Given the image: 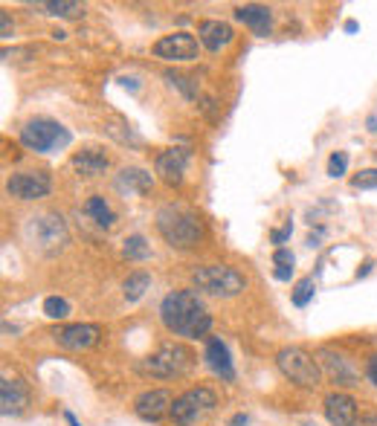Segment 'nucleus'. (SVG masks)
<instances>
[{
  "mask_svg": "<svg viewBox=\"0 0 377 426\" xmlns=\"http://www.w3.org/2000/svg\"><path fill=\"white\" fill-rule=\"evenodd\" d=\"M154 58L160 61H169V64H183V61H195L200 53V41L192 32H172V35H162L154 44Z\"/></svg>",
  "mask_w": 377,
  "mask_h": 426,
  "instance_id": "nucleus-9",
  "label": "nucleus"
},
{
  "mask_svg": "<svg viewBox=\"0 0 377 426\" xmlns=\"http://www.w3.org/2000/svg\"><path fill=\"white\" fill-rule=\"evenodd\" d=\"M160 322L172 334L188 340H203L212 330V316L195 290H172L160 302Z\"/></svg>",
  "mask_w": 377,
  "mask_h": 426,
  "instance_id": "nucleus-1",
  "label": "nucleus"
},
{
  "mask_svg": "<svg viewBox=\"0 0 377 426\" xmlns=\"http://www.w3.org/2000/svg\"><path fill=\"white\" fill-rule=\"evenodd\" d=\"M345 32H357V20H348L345 23Z\"/></svg>",
  "mask_w": 377,
  "mask_h": 426,
  "instance_id": "nucleus-41",
  "label": "nucleus"
},
{
  "mask_svg": "<svg viewBox=\"0 0 377 426\" xmlns=\"http://www.w3.org/2000/svg\"><path fill=\"white\" fill-rule=\"evenodd\" d=\"M64 418H67V423H70V426H82V423L76 420V415H73V412H64Z\"/></svg>",
  "mask_w": 377,
  "mask_h": 426,
  "instance_id": "nucleus-40",
  "label": "nucleus"
},
{
  "mask_svg": "<svg viewBox=\"0 0 377 426\" xmlns=\"http://www.w3.org/2000/svg\"><path fill=\"white\" fill-rule=\"evenodd\" d=\"M172 392L169 389H148L134 400V412L143 420H160L162 415L172 412Z\"/></svg>",
  "mask_w": 377,
  "mask_h": 426,
  "instance_id": "nucleus-13",
  "label": "nucleus"
},
{
  "mask_svg": "<svg viewBox=\"0 0 377 426\" xmlns=\"http://www.w3.org/2000/svg\"><path fill=\"white\" fill-rule=\"evenodd\" d=\"M276 366L290 383H296L302 389H317L322 383V368L305 348H296V345L281 348L276 354Z\"/></svg>",
  "mask_w": 377,
  "mask_h": 426,
  "instance_id": "nucleus-5",
  "label": "nucleus"
},
{
  "mask_svg": "<svg viewBox=\"0 0 377 426\" xmlns=\"http://www.w3.org/2000/svg\"><path fill=\"white\" fill-rule=\"evenodd\" d=\"M348 169V154L345 151H334L331 157H328V177H343Z\"/></svg>",
  "mask_w": 377,
  "mask_h": 426,
  "instance_id": "nucleus-28",
  "label": "nucleus"
},
{
  "mask_svg": "<svg viewBox=\"0 0 377 426\" xmlns=\"http://www.w3.org/2000/svg\"><path fill=\"white\" fill-rule=\"evenodd\" d=\"M122 255L131 258V262H146V258H151V247L143 235H128L122 244Z\"/></svg>",
  "mask_w": 377,
  "mask_h": 426,
  "instance_id": "nucleus-25",
  "label": "nucleus"
},
{
  "mask_svg": "<svg viewBox=\"0 0 377 426\" xmlns=\"http://www.w3.org/2000/svg\"><path fill=\"white\" fill-rule=\"evenodd\" d=\"M6 192L18 200H41L53 192V180L44 172H20V174L9 177Z\"/></svg>",
  "mask_w": 377,
  "mask_h": 426,
  "instance_id": "nucleus-11",
  "label": "nucleus"
},
{
  "mask_svg": "<svg viewBox=\"0 0 377 426\" xmlns=\"http://www.w3.org/2000/svg\"><path fill=\"white\" fill-rule=\"evenodd\" d=\"M84 212H87V215L96 221L102 229H110V226L116 224V215L110 212V206L105 203V198H99V195H93V198L84 203Z\"/></svg>",
  "mask_w": 377,
  "mask_h": 426,
  "instance_id": "nucleus-23",
  "label": "nucleus"
},
{
  "mask_svg": "<svg viewBox=\"0 0 377 426\" xmlns=\"http://www.w3.org/2000/svg\"><path fill=\"white\" fill-rule=\"evenodd\" d=\"M319 366L325 368V374L331 377V383L337 386H357V371L348 366V360H343L340 354L322 348L319 351Z\"/></svg>",
  "mask_w": 377,
  "mask_h": 426,
  "instance_id": "nucleus-19",
  "label": "nucleus"
},
{
  "mask_svg": "<svg viewBox=\"0 0 377 426\" xmlns=\"http://www.w3.org/2000/svg\"><path fill=\"white\" fill-rule=\"evenodd\" d=\"M166 79H169L174 87H180V90H183V96H186V99H195V96H198V90H195L192 84H188V79H186V76H180V73H166Z\"/></svg>",
  "mask_w": 377,
  "mask_h": 426,
  "instance_id": "nucleus-30",
  "label": "nucleus"
},
{
  "mask_svg": "<svg viewBox=\"0 0 377 426\" xmlns=\"http://www.w3.org/2000/svg\"><path fill=\"white\" fill-rule=\"evenodd\" d=\"M198 41L206 46L209 53H218V50H224V46H229L235 41V32L224 20H200L198 23Z\"/></svg>",
  "mask_w": 377,
  "mask_h": 426,
  "instance_id": "nucleus-17",
  "label": "nucleus"
},
{
  "mask_svg": "<svg viewBox=\"0 0 377 426\" xmlns=\"http://www.w3.org/2000/svg\"><path fill=\"white\" fill-rule=\"evenodd\" d=\"M148 288H151V276L146 270H136L122 281V296H125V302H139Z\"/></svg>",
  "mask_w": 377,
  "mask_h": 426,
  "instance_id": "nucleus-22",
  "label": "nucleus"
},
{
  "mask_svg": "<svg viewBox=\"0 0 377 426\" xmlns=\"http://www.w3.org/2000/svg\"><path fill=\"white\" fill-rule=\"evenodd\" d=\"M229 426H247V415H235V418L229 420Z\"/></svg>",
  "mask_w": 377,
  "mask_h": 426,
  "instance_id": "nucleus-38",
  "label": "nucleus"
},
{
  "mask_svg": "<svg viewBox=\"0 0 377 426\" xmlns=\"http://www.w3.org/2000/svg\"><path fill=\"white\" fill-rule=\"evenodd\" d=\"M235 20H241L244 27H250L258 38H267L270 35V23H273V12L262 4H244V6H235Z\"/></svg>",
  "mask_w": 377,
  "mask_h": 426,
  "instance_id": "nucleus-18",
  "label": "nucleus"
},
{
  "mask_svg": "<svg viewBox=\"0 0 377 426\" xmlns=\"http://www.w3.org/2000/svg\"><path fill=\"white\" fill-rule=\"evenodd\" d=\"M70 139H73L70 131L61 122H56V120H46V116L30 120L27 125L20 128V142L30 151H38V154H50L56 148H67Z\"/></svg>",
  "mask_w": 377,
  "mask_h": 426,
  "instance_id": "nucleus-6",
  "label": "nucleus"
},
{
  "mask_svg": "<svg viewBox=\"0 0 377 426\" xmlns=\"http://www.w3.org/2000/svg\"><path fill=\"white\" fill-rule=\"evenodd\" d=\"M186 162H188V148H166L160 151L154 160V172L162 183L169 186H180L183 174H186Z\"/></svg>",
  "mask_w": 377,
  "mask_h": 426,
  "instance_id": "nucleus-12",
  "label": "nucleus"
},
{
  "mask_svg": "<svg viewBox=\"0 0 377 426\" xmlns=\"http://www.w3.org/2000/svg\"><path fill=\"white\" fill-rule=\"evenodd\" d=\"M0 38H12V20L6 12L0 15Z\"/></svg>",
  "mask_w": 377,
  "mask_h": 426,
  "instance_id": "nucleus-33",
  "label": "nucleus"
},
{
  "mask_svg": "<svg viewBox=\"0 0 377 426\" xmlns=\"http://www.w3.org/2000/svg\"><path fill=\"white\" fill-rule=\"evenodd\" d=\"M53 337L61 348L67 351H90L96 348L99 340H102V328L93 325V322H76V325H64V328H56Z\"/></svg>",
  "mask_w": 377,
  "mask_h": 426,
  "instance_id": "nucleus-10",
  "label": "nucleus"
},
{
  "mask_svg": "<svg viewBox=\"0 0 377 426\" xmlns=\"http://www.w3.org/2000/svg\"><path fill=\"white\" fill-rule=\"evenodd\" d=\"M192 288L198 293L215 296V299H232V296L244 293L247 278L226 264H203L192 273Z\"/></svg>",
  "mask_w": 377,
  "mask_h": 426,
  "instance_id": "nucleus-3",
  "label": "nucleus"
},
{
  "mask_svg": "<svg viewBox=\"0 0 377 426\" xmlns=\"http://www.w3.org/2000/svg\"><path fill=\"white\" fill-rule=\"evenodd\" d=\"M354 426H377V412H369V415H360V420Z\"/></svg>",
  "mask_w": 377,
  "mask_h": 426,
  "instance_id": "nucleus-36",
  "label": "nucleus"
},
{
  "mask_svg": "<svg viewBox=\"0 0 377 426\" xmlns=\"http://www.w3.org/2000/svg\"><path fill=\"white\" fill-rule=\"evenodd\" d=\"M273 264H276V267H293V264H296V258H293V252H290V250L276 247V252H273Z\"/></svg>",
  "mask_w": 377,
  "mask_h": 426,
  "instance_id": "nucleus-31",
  "label": "nucleus"
},
{
  "mask_svg": "<svg viewBox=\"0 0 377 426\" xmlns=\"http://www.w3.org/2000/svg\"><path fill=\"white\" fill-rule=\"evenodd\" d=\"M27 406H30V386L23 380L4 377V383H0V412L9 418V415H20Z\"/></svg>",
  "mask_w": 377,
  "mask_h": 426,
  "instance_id": "nucleus-16",
  "label": "nucleus"
},
{
  "mask_svg": "<svg viewBox=\"0 0 377 426\" xmlns=\"http://www.w3.org/2000/svg\"><path fill=\"white\" fill-rule=\"evenodd\" d=\"M354 188H377V169H363L354 180H351Z\"/></svg>",
  "mask_w": 377,
  "mask_h": 426,
  "instance_id": "nucleus-29",
  "label": "nucleus"
},
{
  "mask_svg": "<svg viewBox=\"0 0 377 426\" xmlns=\"http://www.w3.org/2000/svg\"><path fill=\"white\" fill-rule=\"evenodd\" d=\"M70 162H73V169L82 177H102L108 172V157L99 148H84V151L73 154V160H70Z\"/></svg>",
  "mask_w": 377,
  "mask_h": 426,
  "instance_id": "nucleus-20",
  "label": "nucleus"
},
{
  "mask_svg": "<svg viewBox=\"0 0 377 426\" xmlns=\"http://www.w3.org/2000/svg\"><path fill=\"white\" fill-rule=\"evenodd\" d=\"M218 406V397L212 389L206 386H198V389H188L183 392L180 397H174V404H172V420L180 423V426H188V423H195L198 415L209 412V409H215Z\"/></svg>",
  "mask_w": 377,
  "mask_h": 426,
  "instance_id": "nucleus-8",
  "label": "nucleus"
},
{
  "mask_svg": "<svg viewBox=\"0 0 377 426\" xmlns=\"http://www.w3.org/2000/svg\"><path fill=\"white\" fill-rule=\"evenodd\" d=\"M27 235L30 241L35 244L38 252L44 255H56L58 250H64L70 244V235H67V226L61 221V215H38L30 221L27 226Z\"/></svg>",
  "mask_w": 377,
  "mask_h": 426,
  "instance_id": "nucleus-7",
  "label": "nucleus"
},
{
  "mask_svg": "<svg viewBox=\"0 0 377 426\" xmlns=\"http://www.w3.org/2000/svg\"><path fill=\"white\" fill-rule=\"evenodd\" d=\"M371 267H374V262H366V264H363V267L357 270V278H363V276H369V270H371Z\"/></svg>",
  "mask_w": 377,
  "mask_h": 426,
  "instance_id": "nucleus-39",
  "label": "nucleus"
},
{
  "mask_svg": "<svg viewBox=\"0 0 377 426\" xmlns=\"http://www.w3.org/2000/svg\"><path fill=\"white\" fill-rule=\"evenodd\" d=\"M366 377H369V383H374V386H377V354L369 360V366H366Z\"/></svg>",
  "mask_w": 377,
  "mask_h": 426,
  "instance_id": "nucleus-34",
  "label": "nucleus"
},
{
  "mask_svg": "<svg viewBox=\"0 0 377 426\" xmlns=\"http://www.w3.org/2000/svg\"><path fill=\"white\" fill-rule=\"evenodd\" d=\"M366 128H369L371 134H377V113H371L369 120H366Z\"/></svg>",
  "mask_w": 377,
  "mask_h": 426,
  "instance_id": "nucleus-37",
  "label": "nucleus"
},
{
  "mask_svg": "<svg viewBox=\"0 0 377 426\" xmlns=\"http://www.w3.org/2000/svg\"><path fill=\"white\" fill-rule=\"evenodd\" d=\"M290 232H293V226H290V224H288L285 229H273V232H270V241H273L276 247H281V244H285V241L290 238Z\"/></svg>",
  "mask_w": 377,
  "mask_h": 426,
  "instance_id": "nucleus-32",
  "label": "nucleus"
},
{
  "mask_svg": "<svg viewBox=\"0 0 377 426\" xmlns=\"http://www.w3.org/2000/svg\"><path fill=\"white\" fill-rule=\"evenodd\" d=\"M46 15H56V18H79L84 12L82 4H76V0H44V4H38Z\"/></svg>",
  "mask_w": 377,
  "mask_h": 426,
  "instance_id": "nucleus-24",
  "label": "nucleus"
},
{
  "mask_svg": "<svg viewBox=\"0 0 377 426\" xmlns=\"http://www.w3.org/2000/svg\"><path fill=\"white\" fill-rule=\"evenodd\" d=\"M154 186V177L146 169H122L120 177H116V188L128 195H148Z\"/></svg>",
  "mask_w": 377,
  "mask_h": 426,
  "instance_id": "nucleus-21",
  "label": "nucleus"
},
{
  "mask_svg": "<svg viewBox=\"0 0 377 426\" xmlns=\"http://www.w3.org/2000/svg\"><path fill=\"white\" fill-rule=\"evenodd\" d=\"M157 232L162 235V241L174 250H188L203 238V224L192 209H186L180 203H166L157 209Z\"/></svg>",
  "mask_w": 377,
  "mask_h": 426,
  "instance_id": "nucleus-2",
  "label": "nucleus"
},
{
  "mask_svg": "<svg viewBox=\"0 0 377 426\" xmlns=\"http://www.w3.org/2000/svg\"><path fill=\"white\" fill-rule=\"evenodd\" d=\"M325 418L331 426H354L357 423V400L351 394L334 392L325 397Z\"/></svg>",
  "mask_w": 377,
  "mask_h": 426,
  "instance_id": "nucleus-15",
  "label": "nucleus"
},
{
  "mask_svg": "<svg viewBox=\"0 0 377 426\" xmlns=\"http://www.w3.org/2000/svg\"><path fill=\"white\" fill-rule=\"evenodd\" d=\"M276 281H290V276H293V267H276Z\"/></svg>",
  "mask_w": 377,
  "mask_h": 426,
  "instance_id": "nucleus-35",
  "label": "nucleus"
},
{
  "mask_svg": "<svg viewBox=\"0 0 377 426\" xmlns=\"http://www.w3.org/2000/svg\"><path fill=\"white\" fill-rule=\"evenodd\" d=\"M44 314L50 319H67L70 316V302L61 296H46L44 299Z\"/></svg>",
  "mask_w": 377,
  "mask_h": 426,
  "instance_id": "nucleus-27",
  "label": "nucleus"
},
{
  "mask_svg": "<svg viewBox=\"0 0 377 426\" xmlns=\"http://www.w3.org/2000/svg\"><path fill=\"white\" fill-rule=\"evenodd\" d=\"M314 293H317L314 278H299L290 299H293V304H296V307H308V304L314 302Z\"/></svg>",
  "mask_w": 377,
  "mask_h": 426,
  "instance_id": "nucleus-26",
  "label": "nucleus"
},
{
  "mask_svg": "<svg viewBox=\"0 0 377 426\" xmlns=\"http://www.w3.org/2000/svg\"><path fill=\"white\" fill-rule=\"evenodd\" d=\"M203 360L209 366L212 374H218L221 380H235V366H232V357H229V348L221 337H206V351H203Z\"/></svg>",
  "mask_w": 377,
  "mask_h": 426,
  "instance_id": "nucleus-14",
  "label": "nucleus"
},
{
  "mask_svg": "<svg viewBox=\"0 0 377 426\" xmlns=\"http://www.w3.org/2000/svg\"><path fill=\"white\" fill-rule=\"evenodd\" d=\"M192 351L177 345V342H166L160 345L157 354H151V357H146L143 363L136 366L139 374L146 377H160V380H169V377H180L186 374L188 368H192Z\"/></svg>",
  "mask_w": 377,
  "mask_h": 426,
  "instance_id": "nucleus-4",
  "label": "nucleus"
}]
</instances>
